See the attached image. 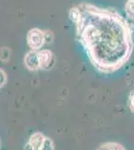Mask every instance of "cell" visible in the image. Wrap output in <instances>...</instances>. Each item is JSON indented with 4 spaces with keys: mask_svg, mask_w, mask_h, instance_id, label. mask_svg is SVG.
I'll return each mask as SVG.
<instances>
[{
    "mask_svg": "<svg viewBox=\"0 0 134 150\" xmlns=\"http://www.w3.org/2000/svg\"><path fill=\"white\" fill-rule=\"evenodd\" d=\"M44 32V43H50L53 40V34L50 30L43 31Z\"/></svg>",
    "mask_w": 134,
    "mask_h": 150,
    "instance_id": "cell-9",
    "label": "cell"
},
{
    "mask_svg": "<svg viewBox=\"0 0 134 150\" xmlns=\"http://www.w3.org/2000/svg\"><path fill=\"white\" fill-rule=\"evenodd\" d=\"M97 150H126L121 144L117 142H106V143L100 145Z\"/></svg>",
    "mask_w": 134,
    "mask_h": 150,
    "instance_id": "cell-6",
    "label": "cell"
},
{
    "mask_svg": "<svg viewBox=\"0 0 134 150\" xmlns=\"http://www.w3.org/2000/svg\"><path fill=\"white\" fill-rule=\"evenodd\" d=\"M73 21L77 39L94 68L113 73L127 63L134 48V26L115 9L82 2Z\"/></svg>",
    "mask_w": 134,
    "mask_h": 150,
    "instance_id": "cell-1",
    "label": "cell"
},
{
    "mask_svg": "<svg viewBox=\"0 0 134 150\" xmlns=\"http://www.w3.org/2000/svg\"><path fill=\"white\" fill-rule=\"evenodd\" d=\"M133 1H134V0H133Z\"/></svg>",
    "mask_w": 134,
    "mask_h": 150,
    "instance_id": "cell-11",
    "label": "cell"
},
{
    "mask_svg": "<svg viewBox=\"0 0 134 150\" xmlns=\"http://www.w3.org/2000/svg\"><path fill=\"white\" fill-rule=\"evenodd\" d=\"M6 83V74L2 69H0V87H2Z\"/></svg>",
    "mask_w": 134,
    "mask_h": 150,
    "instance_id": "cell-10",
    "label": "cell"
},
{
    "mask_svg": "<svg viewBox=\"0 0 134 150\" xmlns=\"http://www.w3.org/2000/svg\"><path fill=\"white\" fill-rule=\"evenodd\" d=\"M128 106L130 108L131 112L134 113V91H131L130 94H129L128 97Z\"/></svg>",
    "mask_w": 134,
    "mask_h": 150,
    "instance_id": "cell-8",
    "label": "cell"
},
{
    "mask_svg": "<svg viewBox=\"0 0 134 150\" xmlns=\"http://www.w3.org/2000/svg\"><path fill=\"white\" fill-rule=\"evenodd\" d=\"M125 12L129 19H134V1L133 0H128L127 3L125 4Z\"/></svg>",
    "mask_w": 134,
    "mask_h": 150,
    "instance_id": "cell-7",
    "label": "cell"
},
{
    "mask_svg": "<svg viewBox=\"0 0 134 150\" xmlns=\"http://www.w3.org/2000/svg\"><path fill=\"white\" fill-rule=\"evenodd\" d=\"M39 55V63H40V69L42 70H48L54 65V55L53 53L48 49H42L38 51Z\"/></svg>",
    "mask_w": 134,
    "mask_h": 150,
    "instance_id": "cell-4",
    "label": "cell"
},
{
    "mask_svg": "<svg viewBox=\"0 0 134 150\" xmlns=\"http://www.w3.org/2000/svg\"><path fill=\"white\" fill-rule=\"evenodd\" d=\"M25 150H55V147L50 138L40 132H35L26 143Z\"/></svg>",
    "mask_w": 134,
    "mask_h": 150,
    "instance_id": "cell-2",
    "label": "cell"
},
{
    "mask_svg": "<svg viewBox=\"0 0 134 150\" xmlns=\"http://www.w3.org/2000/svg\"><path fill=\"white\" fill-rule=\"evenodd\" d=\"M24 64L30 71H37L40 70L39 55L38 50H31L24 57Z\"/></svg>",
    "mask_w": 134,
    "mask_h": 150,
    "instance_id": "cell-5",
    "label": "cell"
},
{
    "mask_svg": "<svg viewBox=\"0 0 134 150\" xmlns=\"http://www.w3.org/2000/svg\"><path fill=\"white\" fill-rule=\"evenodd\" d=\"M27 44L32 50L40 49L44 44V32L38 28H32L27 33Z\"/></svg>",
    "mask_w": 134,
    "mask_h": 150,
    "instance_id": "cell-3",
    "label": "cell"
}]
</instances>
